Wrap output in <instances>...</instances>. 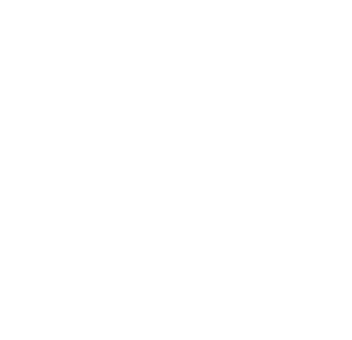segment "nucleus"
<instances>
[]
</instances>
